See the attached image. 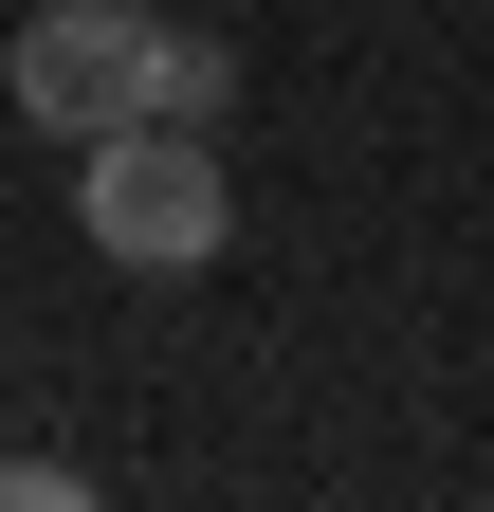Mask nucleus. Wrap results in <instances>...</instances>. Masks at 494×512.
I'll use <instances>...</instances> for the list:
<instances>
[{"label":"nucleus","mask_w":494,"mask_h":512,"mask_svg":"<svg viewBox=\"0 0 494 512\" xmlns=\"http://www.w3.org/2000/svg\"><path fill=\"white\" fill-rule=\"evenodd\" d=\"M0 74H19V110L55 128V147H110V128H220V37H183V19H147V0H37L19 19V55H0Z\"/></svg>","instance_id":"f257e3e1"},{"label":"nucleus","mask_w":494,"mask_h":512,"mask_svg":"<svg viewBox=\"0 0 494 512\" xmlns=\"http://www.w3.org/2000/svg\"><path fill=\"white\" fill-rule=\"evenodd\" d=\"M74 220H92V256H129V275H202L238 202H220V147L165 110V128H110V147H92V202Z\"/></svg>","instance_id":"f03ea898"},{"label":"nucleus","mask_w":494,"mask_h":512,"mask_svg":"<svg viewBox=\"0 0 494 512\" xmlns=\"http://www.w3.org/2000/svg\"><path fill=\"white\" fill-rule=\"evenodd\" d=\"M0 512H92V494H74V458H0Z\"/></svg>","instance_id":"7ed1b4c3"}]
</instances>
